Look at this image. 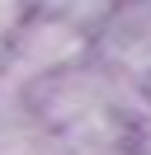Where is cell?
Segmentation results:
<instances>
[{
    "instance_id": "obj_1",
    "label": "cell",
    "mask_w": 151,
    "mask_h": 155,
    "mask_svg": "<svg viewBox=\"0 0 151 155\" xmlns=\"http://www.w3.org/2000/svg\"><path fill=\"white\" fill-rule=\"evenodd\" d=\"M38 14H57V19H71V24H90V19H109L113 0H28Z\"/></svg>"
},
{
    "instance_id": "obj_2",
    "label": "cell",
    "mask_w": 151,
    "mask_h": 155,
    "mask_svg": "<svg viewBox=\"0 0 151 155\" xmlns=\"http://www.w3.org/2000/svg\"><path fill=\"white\" fill-rule=\"evenodd\" d=\"M142 155H151V122H146V132H142Z\"/></svg>"
},
{
    "instance_id": "obj_3",
    "label": "cell",
    "mask_w": 151,
    "mask_h": 155,
    "mask_svg": "<svg viewBox=\"0 0 151 155\" xmlns=\"http://www.w3.org/2000/svg\"><path fill=\"white\" fill-rule=\"evenodd\" d=\"M146 99H151V75H146Z\"/></svg>"
}]
</instances>
